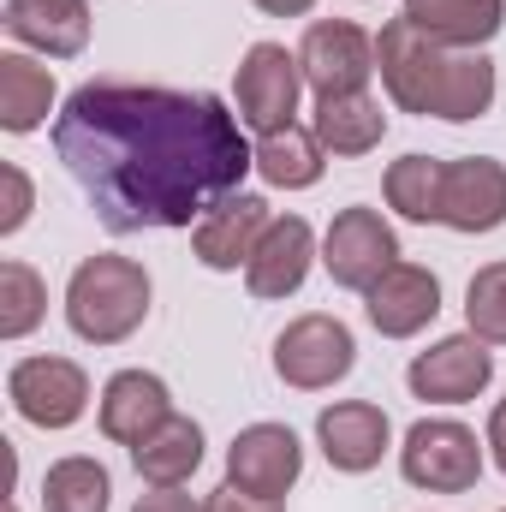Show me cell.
Instances as JSON below:
<instances>
[{"label":"cell","mask_w":506,"mask_h":512,"mask_svg":"<svg viewBox=\"0 0 506 512\" xmlns=\"http://www.w3.org/2000/svg\"><path fill=\"white\" fill-rule=\"evenodd\" d=\"M48 316V286L30 262H0V340L36 334Z\"/></svg>","instance_id":"26"},{"label":"cell","mask_w":506,"mask_h":512,"mask_svg":"<svg viewBox=\"0 0 506 512\" xmlns=\"http://www.w3.org/2000/svg\"><path fill=\"white\" fill-rule=\"evenodd\" d=\"M54 155L90 197L96 221L120 239L197 227L256 167L245 120L227 114L221 96L126 78H96L66 96Z\"/></svg>","instance_id":"1"},{"label":"cell","mask_w":506,"mask_h":512,"mask_svg":"<svg viewBox=\"0 0 506 512\" xmlns=\"http://www.w3.org/2000/svg\"><path fill=\"white\" fill-rule=\"evenodd\" d=\"M6 30L48 60H72L90 48V0H6Z\"/></svg>","instance_id":"17"},{"label":"cell","mask_w":506,"mask_h":512,"mask_svg":"<svg viewBox=\"0 0 506 512\" xmlns=\"http://www.w3.org/2000/svg\"><path fill=\"white\" fill-rule=\"evenodd\" d=\"M328 167V149L316 143L310 126H286V131H268L256 143V173L274 185V191H310Z\"/></svg>","instance_id":"23"},{"label":"cell","mask_w":506,"mask_h":512,"mask_svg":"<svg viewBox=\"0 0 506 512\" xmlns=\"http://www.w3.org/2000/svg\"><path fill=\"white\" fill-rule=\"evenodd\" d=\"M310 131H316V143L328 155H370L387 137V114H381V102L370 90H358V96H322Z\"/></svg>","instance_id":"21"},{"label":"cell","mask_w":506,"mask_h":512,"mask_svg":"<svg viewBox=\"0 0 506 512\" xmlns=\"http://www.w3.org/2000/svg\"><path fill=\"white\" fill-rule=\"evenodd\" d=\"M6 399L36 429H72L90 411V376L72 358H18L6 376Z\"/></svg>","instance_id":"9"},{"label":"cell","mask_w":506,"mask_h":512,"mask_svg":"<svg viewBox=\"0 0 506 512\" xmlns=\"http://www.w3.org/2000/svg\"><path fill=\"white\" fill-rule=\"evenodd\" d=\"M310 262H316L310 221L304 215H274L268 233H262V245H256V256L245 262V286H251V298H292L304 286Z\"/></svg>","instance_id":"16"},{"label":"cell","mask_w":506,"mask_h":512,"mask_svg":"<svg viewBox=\"0 0 506 512\" xmlns=\"http://www.w3.org/2000/svg\"><path fill=\"white\" fill-rule=\"evenodd\" d=\"M364 316L381 340H411L441 316V280L423 262H393L376 286L364 292Z\"/></svg>","instance_id":"12"},{"label":"cell","mask_w":506,"mask_h":512,"mask_svg":"<svg viewBox=\"0 0 506 512\" xmlns=\"http://www.w3.org/2000/svg\"><path fill=\"white\" fill-rule=\"evenodd\" d=\"M298 66H304V84L316 90V102L358 96L376 78V36L358 30L352 18H316L298 42Z\"/></svg>","instance_id":"7"},{"label":"cell","mask_w":506,"mask_h":512,"mask_svg":"<svg viewBox=\"0 0 506 512\" xmlns=\"http://www.w3.org/2000/svg\"><path fill=\"white\" fill-rule=\"evenodd\" d=\"M108 495H114V477L102 459H54L48 477H42V512H108Z\"/></svg>","instance_id":"25"},{"label":"cell","mask_w":506,"mask_h":512,"mask_svg":"<svg viewBox=\"0 0 506 512\" xmlns=\"http://www.w3.org/2000/svg\"><path fill=\"white\" fill-rule=\"evenodd\" d=\"M54 108V72L36 66L30 54H0V131L24 137L48 120Z\"/></svg>","instance_id":"22"},{"label":"cell","mask_w":506,"mask_h":512,"mask_svg":"<svg viewBox=\"0 0 506 512\" xmlns=\"http://www.w3.org/2000/svg\"><path fill=\"white\" fill-rule=\"evenodd\" d=\"M304 66L298 54H286L280 42H251L245 60H239V78H233V96H239V120L251 131H286L298 126V96H304Z\"/></svg>","instance_id":"6"},{"label":"cell","mask_w":506,"mask_h":512,"mask_svg":"<svg viewBox=\"0 0 506 512\" xmlns=\"http://www.w3.org/2000/svg\"><path fill=\"white\" fill-rule=\"evenodd\" d=\"M149 268L131 256H84L66 280V328L84 346H120L149 316Z\"/></svg>","instance_id":"3"},{"label":"cell","mask_w":506,"mask_h":512,"mask_svg":"<svg viewBox=\"0 0 506 512\" xmlns=\"http://www.w3.org/2000/svg\"><path fill=\"white\" fill-rule=\"evenodd\" d=\"M268 203L251 197V191H233L227 203H215L197 227H191V251L203 268H215V274H233V268H245L262 245V233H268Z\"/></svg>","instance_id":"14"},{"label":"cell","mask_w":506,"mask_h":512,"mask_svg":"<svg viewBox=\"0 0 506 512\" xmlns=\"http://www.w3.org/2000/svg\"><path fill=\"white\" fill-rule=\"evenodd\" d=\"M209 512H286L280 501H262V495H245V489H233V483H221L209 501H203Z\"/></svg>","instance_id":"29"},{"label":"cell","mask_w":506,"mask_h":512,"mask_svg":"<svg viewBox=\"0 0 506 512\" xmlns=\"http://www.w3.org/2000/svg\"><path fill=\"white\" fill-rule=\"evenodd\" d=\"M173 417V399H167V382L149 376V370H120L102 387V435L120 441V447H137L149 429H161Z\"/></svg>","instance_id":"18"},{"label":"cell","mask_w":506,"mask_h":512,"mask_svg":"<svg viewBox=\"0 0 506 512\" xmlns=\"http://www.w3.org/2000/svg\"><path fill=\"white\" fill-rule=\"evenodd\" d=\"M393 262H399V239H393V227L381 221V209H364V203H358V209H340V215L328 221L322 268H328L334 286L370 292Z\"/></svg>","instance_id":"8"},{"label":"cell","mask_w":506,"mask_h":512,"mask_svg":"<svg viewBox=\"0 0 506 512\" xmlns=\"http://www.w3.org/2000/svg\"><path fill=\"white\" fill-rule=\"evenodd\" d=\"M298 471H304V447L286 423H251L227 447V483L245 495H262V501H286Z\"/></svg>","instance_id":"11"},{"label":"cell","mask_w":506,"mask_h":512,"mask_svg":"<svg viewBox=\"0 0 506 512\" xmlns=\"http://www.w3.org/2000/svg\"><path fill=\"white\" fill-rule=\"evenodd\" d=\"M131 465L149 489H185L203 465V423L197 417H167L161 429H149L137 447H131Z\"/></svg>","instance_id":"19"},{"label":"cell","mask_w":506,"mask_h":512,"mask_svg":"<svg viewBox=\"0 0 506 512\" xmlns=\"http://www.w3.org/2000/svg\"><path fill=\"white\" fill-rule=\"evenodd\" d=\"M256 12H268V18H304L316 0H251Z\"/></svg>","instance_id":"32"},{"label":"cell","mask_w":506,"mask_h":512,"mask_svg":"<svg viewBox=\"0 0 506 512\" xmlns=\"http://www.w3.org/2000/svg\"><path fill=\"white\" fill-rule=\"evenodd\" d=\"M483 465H489V441H477V429L453 423V417H423L405 429V447H399V471L411 489H429V495H465L483 483Z\"/></svg>","instance_id":"4"},{"label":"cell","mask_w":506,"mask_h":512,"mask_svg":"<svg viewBox=\"0 0 506 512\" xmlns=\"http://www.w3.org/2000/svg\"><path fill=\"white\" fill-rule=\"evenodd\" d=\"M441 227L471 233V239L506 227V161H495V155H459V161H447Z\"/></svg>","instance_id":"13"},{"label":"cell","mask_w":506,"mask_h":512,"mask_svg":"<svg viewBox=\"0 0 506 512\" xmlns=\"http://www.w3.org/2000/svg\"><path fill=\"white\" fill-rule=\"evenodd\" d=\"M131 512H209V507L197 495H179V489H149V495H137Z\"/></svg>","instance_id":"30"},{"label":"cell","mask_w":506,"mask_h":512,"mask_svg":"<svg viewBox=\"0 0 506 512\" xmlns=\"http://www.w3.org/2000/svg\"><path fill=\"white\" fill-rule=\"evenodd\" d=\"M405 382L429 405H465V399H477L483 387L495 382V352H489V340H477L465 328V334H447L429 352H417Z\"/></svg>","instance_id":"10"},{"label":"cell","mask_w":506,"mask_h":512,"mask_svg":"<svg viewBox=\"0 0 506 512\" xmlns=\"http://www.w3.org/2000/svg\"><path fill=\"white\" fill-rule=\"evenodd\" d=\"M376 72H381L387 102L399 114L465 126V120H483L495 108V60L483 48H441V42H429L405 12L393 24H381Z\"/></svg>","instance_id":"2"},{"label":"cell","mask_w":506,"mask_h":512,"mask_svg":"<svg viewBox=\"0 0 506 512\" xmlns=\"http://www.w3.org/2000/svg\"><path fill=\"white\" fill-rule=\"evenodd\" d=\"M316 441H322V453H328L334 471L364 477V471L381 465V453L393 441V423H387V411L370 405V399H340V405H328L316 417Z\"/></svg>","instance_id":"15"},{"label":"cell","mask_w":506,"mask_h":512,"mask_svg":"<svg viewBox=\"0 0 506 512\" xmlns=\"http://www.w3.org/2000/svg\"><path fill=\"white\" fill-rule=\"evenodd\" d=\"M483 441H489V459L501 465V477H506V399L489 411V435H483Z\"/></svg>","instance_id":"31"},{"label":"cell","mask_w":506,"mask_h":512,"mask_svg":"<svg viewBox=\"0 0 506 512\" xmlns=\"http://www.w3.org/2000/svg\"><path fill=\"white\" fill-rule=\"evenodd\" d=\"M352 364H358L352 328L340 316H322V310L286 322L280 340H274V376L286 387H298V393H322V387L346 382Z\"/></svg>","instance_id":"5"},{"label":"cell","mask_w":506,"mask_h":512,"mask_svg":"<svg viewBox=\"0 0 506 512\" xmlns=\"http://www.w3.org/2000/svg\"><path fill=\"white\" fill-rule=\"evenodd\" d=\"M465 328L489 346H506V262H483L465 286Z\"/></svg>","instance_id":"27"},{"label":"cell","mask_w":506,"mask_h":512,"mask_svg":"<svg viewBox=\"0 0 506 512\" xmlns=\"http://www.w3.org/2000/svg\"><path fill=\"white\" fill-rule=\"evenodd\" d=\"M405 18L441 48H483L506 24V0H405Z\"/></svg>","instance_id":"20"},{"label":"cell","mask_w":506,"mask_h":512,"mask_svg":"<svg viewBox=\"0 0 506 512\" xmlns=\"http://www.w3.org/2000/svg\"><path fill=\"white\" fill-rule=\"evenodd\" d=\"M0 191H6V203H0V239H12V233L30 221V203H36L30 173H24L18 161H6V167H0Z\"/></svg>","instance_id":"28"},{"label":"cell","mask_w":506,"mask_h":512,"mask_svg":"<svg viewBox=\"0 0 506 512\" xmlns=\"http://www.w3.org/2000/svg\"><path fill=\"white\" fill-rule=\"evenodd\" d=\"M441 185H447V161H435V155H399L387 167V179H381L387 209H399L417 227L441 221Z\"/></svg>","instance_id":"24"}]
</instances>
